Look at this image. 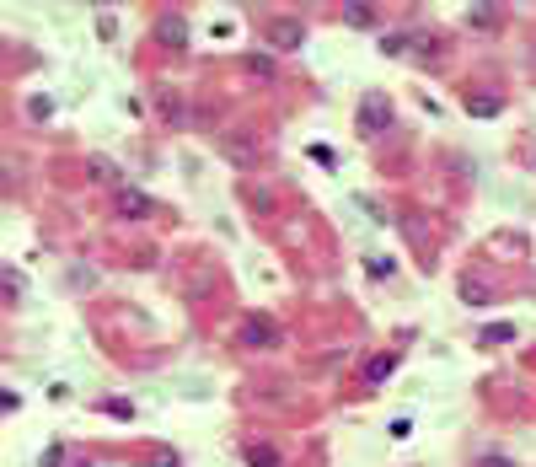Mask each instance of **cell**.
<instances>
[{
    "label": "cell",
    "instance_id": "6da1fadb",
    "mask_svg": "<svg viewBox=\"0 0 536 467\" xmlns=\"http://www.w3.org/2000/svg\"><path fill=\"white\" fill-rule=\"evenodd\" d=\"M359 123H365V135H370V129H376V123H381V102H376V97L365 102V119H359Z\"/></svg>",
    "mask_w": 536,
    "mask_h": 467
},
{
    "label": "cell",
    "instance_id": "7a4b0ae2",
    "mask_svg": "<svg viewBox=\"0 0 536 467\" xmlns=\"http://www.w3.org/2000/svg\"><path fill=\"white\" fill-rule=\"evenodd\" d=\"M483 467H510V462H499V456H488V462H483Z\"/></svg>",
    "mask_w": 536,
    "mask_h": 467
}]
</instances>
